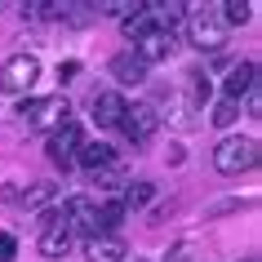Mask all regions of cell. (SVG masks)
Returning <instances> with one entry per match:
<instances>
[{"label":"cell","mask_w":262,"mask_h":262,"mask_svg":"<svg viewBox=\"0 0 262 262\" xmlns=\"http://www.w3.org/2000/svg\"><path fill=\"white\" fill-rule=\"evenodd\" d=\"M98 218H102V231H111V227L124 222V205L120 200H107V205H98Z\"/></svg>","instance_id":"obj_21"},{"label":"cell","mask_w":262,"mask_h":262,"mask_svg":"<svg viewBox=\"0 0 262 262\" xmlns=\"http://www.w3.org/2000/svg\"><path fill=\"white\" fill-rule=\"evenodd\" d=\"M195 111H200V102H195V98H182V94H173L165 102V116H160V120H169V124H182V129H187V124L195 120Z\"/></svg>","instance_id":"obj_13"},{"label":"cell","mask_w":262,"mask_h":262,"mask_svg":"<svg viewBox=\"0 0 262 262\" xmlns=\"http://www.w3.org/2000/svg\"><path fill=\"white\" fill-rule=\"evenodd\" d=\"M40 80V58L36 54H14L0 67V94H27Z\"/></svg>","instance_id":"obj_5"},{"label":"cell","mask_w":262,"mask_h":262,"mask_svg":"<svg viewBox=\"0 0 262 262\" xmlns=\"http://www.w3.org/2000/svg\"><path fill=\"white\" fill-rule=\"evenodd\" d=\"M187 36L200 54H222L227 45V27L218 23V9H191L187 5Z\"/></svg>","instance_id":"obj_2"},{"label":"cell","mask_w":262,"mask_h":262,"mask_svg":"<svg viewBox=\"0 0 262 262\" xmlns=\"http://www.w3.org/2000/svg\"><path fill=\"white\" fill-rule=\"evenodd\" d=\"M253 165H258V138H240V134H231V138H222L218 147H213V169L227 173V178L249 173Z\"/></svg>","instance_id":"obj_1"},{"label":"cell","mask_w":262,"mask_h":262,"mask_svg":"<svg viewBox=\"0 0 262 262\" xmlns=\"http://www.w3.org/2000/svg\"><path fill=\"white\" fill-rule=\"evenodd\" d=\"M249 14H253L249 0H222V5H218V23H222V27H245Z\"/></svg>","instance_id":"obj_16"},{"label":"cell","mask_w":262,"mask_h":262,"mask_svg":"<svg viewBox=\"0 0 262 262\" xmlns=\"http://www.w3.org/2000/svg\"><path fill=\"white\" fill-rule=\"evenodd\" d=\"M54 195H58L54 182H36V187H31L27 195H18V200H23L27 209H45V205H54Z\"/></svg>","instance_id":"obj_18"},{"label":"cell","mask_w":262,"mask_h":262,"mask_svg":"<svg viewBox=\"0 0 262 262\" xmlns=\"http://www.w3.org/2000/svg\"><path fill=\"white\" fill-rule=\"evenodd\" d=\"M94 187H98V191H116V187H120V173H116V169H98Z\"/></svg>","instance_id":"obj_22"},{"label":"cell","mask_w":262,"mask_h":262,"mask_svg":"<svg viewBox=\"0 0 262 262\" xmlns=\"http://www.w3.org/2000/svg\"><path fill=\"white\" fill-rule=\"evenodd\" d=\"M23 18H27V23H40V0H31V5H23Z\"/></svg>","instance_id":"obj_25"},{"label":"cell","mask_w":262,"mask_h":262,"mask_svg":"<svg viewBox=\"0 0 262 262\" xmlns=\"http://www.w3.org/2000/svg\"><path fill=\"white\" fill-rule=\"evenodd\" d=\"M151 195H156V182H147V178H142V182H129V191H124V200H120V205H124V213H129V209H142L147 200H151Z\"/></svg>","instance_id":"obj_17"},{"label":"cell","mask_w":262,"mask_h":262,"mask_svg":"<svg viewBox=\"0 0 262 262\" xmlns=\"http://www.w3.org/2000/svg\"><path fill=\"white\" fill-rule=\"evenodd\" d=\"M120 27H124V36H129V40H138L142 31L151 27V18H147V9H142V5H138L134 14H124V18H120Z\"/></svg>","instance_id":"obj_19"},{"label":"cell","mask_w":262,"mask_h":262,"mask_svg":"<svg viewBox=\"0 0 262 262\" xmlns=\"http://www.w3.org/2000/svg\"><path fill=\"white\" fill-rule=\"evenodd\" d=\"M191 249H195V245L187 240V245H178V249H173V253H169L165 262H191Z\"/></svg>","instance_id":"obj_24"},{"label":"cell","mask_w":262,"mask_h":262,"mask_svg":"<svg viewBox=\"0 0 262 262\" xmlns=\"http://www.w3.org/2000/svg\"><path fill=\"white\" fill-rule=\"evenodd\" d=\"M120 129H124V138L134 142V147L151 142L156 129H160V107H151V102H134V107H124Z\"/></svg>","instance_id":"obj_6"},{"label":"cell","mask_w":262,"mask_h":262,"mask_svg":"<svg viewBox=\"0 0 262 262\" xmlns=\"http://www.w3.org/2000/svg\"><path fill=\"white\" fill-rule=\"evenodd\" d=\"M209 120L218 124V129H231V124L240 120V102H231V98H222L218 107H213V116H209Z\"/></svg>","instance_id":"obj_20"},{"label":"cell","mask_w":262,"mask_h":262,"mask_svg":"<svg viewBox=\"0 0 262 262\" xmlns=\"http://www.w3.org/2000/svg\"><path fill=\"white\" fill-rule=\"evenodd\" d=\"M111 76L129 89V84H142V80H147V67H142L134 54H116V58H111Z\"/></svg>","instance_id":"obj_12"},{"label":"cell","mask_w":262,"mask_h":262,"mask_svg":"<svg viewBox=\"0 0 262 262\" xmlns=\"http://www.w3.org/2000/svg\"><path fill=\"white\" fill-rule=\"evenodd\" d=\"M18 258V240L9 231H0V262H14Z\"/></svg>","instance_id":"obj_23"},{"label":"cell","mask_w":262,"mask_h":262,"mask_svg":"<svg viewBox=\"0 0 262 262\" xmlns=\"http://www.w3.org/2000/svg\"><path fill=\"white\" fill-rule=\"evenodd\" d=\"M84 258L89 262H124V245L116 235H94V240L84 245Z\"/></svg>","instance_id":"obj_11"},{"label":"cell","mask_w":262,"mask_h":262,"mask_svg":"<svg viewBox=\"0 0 262 262\" xmlns=\"http://www.w3.org/2000/svg\"><path fill=\"white\" fill-rule=\"evenodd\" d=\"M62 227H67L71 235H84V240L107 235V231H102V218H98V200H89V195H71V200H62Z\"/></svg>","instance_id":"obj_4"},{"label":"cell","mask_w":262,"mask_h":262,"mask_svg":"<svg viewBox=\"0 0 262 262\" xmlns=\"http://www.w3.org/2000/svg\"><path fill=\"white\" fill-rule=\"evenodd\" d=\"M18 116L27 120V129L54 134L58 124H67V120H71V107H67V98H62V94H49V98H27Z\"/></svg>","instance_id":"obj_3"},{"label":"cell","mask_w":262,"mask_h":262,"mask_svg":"<svg viewBox=\"0 0 262 262\" xmlns=\"http://www.w3.org/2000/svg\"><path fill=\"white\" fill-rule=\"evenodd\" d=\"M45 151H49V160H54L58 169H71L76 165V151H80V124L76 120L58 124L54 134H49V142H45Z\"/></svg>","instance_id":"obj_8"},{"label":"cell","mask_w":262,"mask_h":262,"mask_svg":"<svg viewBox=\"0 0 262 262\" xmlns=\"http://www.w3.org/2000/svg\"><path fill=\"white\" fill-rule=\"evenodd\" d=\"M67 249H71V231L67 227H45L40 231V253L45 258H67Z\"/></svg>","instance_id":"obj_15"},{"label":"cell","mask_w":262,"mask_h":262,"mask_svg":"<svg viewBox=\"0 0 262 262\" xmlns=\"http://www.w3.org/2000/svg\"><path fill=\"white\" fill-rule=\"evenodd\" d=\"M253 89H258V62H240V67H231L227 84H222V98L240 102V98H249Z\"/></svg>","instance_id":"obj_9"},{"label":"cell","mask_w":262,"mask_h":262,"mask_svg":"<svg viewBox=\"0 0 262 262\" xmlns=\"http://www.w3.org/2000/svg\"><path fill=\"white\" fill-rule=\"evenodd\" d=\"M76 71H80V62H62V67H58V80H71Z\"/></svg>","instance_id":"obj_26"},{"label":"cell","mask_w":262,"mask_h":262,"mask_svg":"<svg viewBox=\"0 0 262 262\" xmlns=\"http://www.w3.org/2000/svg\"><path fill=\"white\" fill-rule=\"evenodd\" d=\"M173 49H178V40H173L169 31L147 27V31L138 36V40H134V49H129V54L138 58L142 67H151V62H169V58H173Z\"/></svg>","instance_id":"obj_7"},{"label":"cell","mask_w":262,"mask_h":262,"mask_svg":"<svg viewBox=\"0 0 262 262\" xmlns=\"http://www.w3.org/2000/svg\"><path fill=\"white\" fill-rule=\"evenodd\" d=\"M111 156H116V151H111L107 142H80L76 165H84V169H94V173H98V169H111Z\"/></svg>","instance_id":"obj_14"},{"label":"cell","mask_w":262,"mask_h":262,"mask_svg":"<svg viewBox=\"0 0 262 262\" xmlns=\"http://www.w3.org/2000/svg\"><path fill=\"white\" fill-rule=\"evenodd\" d=\"M89 107H94V120L102 124V129H120V116H124V107H129V102H124L116 89H107V94H98Z\"/></svg>","instance_id":"obj_10"}]
</instances>
